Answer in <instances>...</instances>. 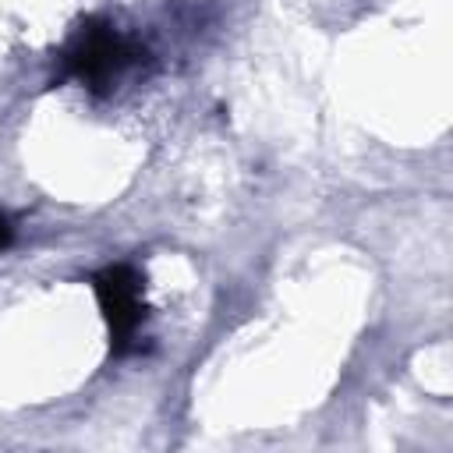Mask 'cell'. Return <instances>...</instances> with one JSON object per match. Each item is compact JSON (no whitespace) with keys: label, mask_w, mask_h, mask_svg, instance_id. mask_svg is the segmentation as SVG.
<instances>
[{"label":"cell","mask_w":453,"mask_h":453,"mask_svg":"<svg viewBox=\"0 0 453 453\" xmlns=\"http://www.w3.org/2000/svg\"><path fill=\"white\" fill-rule=\"evenodd\" d=\"M142 273L127 262L120 265H106L92 276V290L99 297V308H103V319L110 326V347L113 354H124L145 319V301H142Z\"/></svg>","instance_id":"cell-2"},{"label":"cell","mask_w":453,"mask_h":453,"mask_svg":"<svg viewBox=\"0 0 453 453\" xmlns=\"http://www.w3.org/2000/svg\"><path fill=\"white\" fill-rule=\"evenodd\" d=\"M11 237H14V230H11V219L0 212V248H7V244H11Z\"/></svg>","instance_id":"cell-3"},{"label":"cell","mask_w":453,"mask_h":453,"mask_svg":"<svg viewBox=\"0 0 453 453\" xmlns=\"http://www.w3.org/2000/svg\"><path fill=\"white\" fill-rule=\"evenodd\" d=\"M138 60H145V46L120 35L113 25H106L99 18L85 21L60 53L64 74L78 78L85 85H106L110 78L134 67Z\"/></svg>","instance_id":"cell-1"}]
</instances>
